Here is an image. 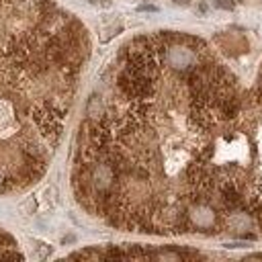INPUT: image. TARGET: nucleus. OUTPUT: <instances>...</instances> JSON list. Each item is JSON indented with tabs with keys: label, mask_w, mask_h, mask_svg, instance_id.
<instances>
[{
	"label": "nucleus",
	"mask_w": 262,
	"mask_h": 262,
	"mask_svg": "<svg viewBox=\"0 0 262 262\" xmlns=\"http://www.w3.org/2000/svg\"><path fill=\"white\" fill-rule=\"evenodd\" d=\"M174 2H176V4H182V6H186V4H188V0H174Z\"/></svg>",
	"instance_id": "nucleus-4"
},
{
	"label": "nucleus",
	"mask_w": 262,
	"mask_h": 262,
	"mask_svg": "<svg viewBox=\"0 0 262 262\" xmlns=\"http://www.w3.org/2000/svg\"><path fill=\"white\" fill-rule=\"evenodd\" d=\"M84 25L51 0H0V190L45 174L88 59Z\"/></svg>",
	"instance_id": "nucleus-1"
},
{
	"label": "nucleus",
	"mask_w": 262,
	"mask_h": 262,
	"mask_svg": "<svg viewBox=\"0 0 262 262\" xmlns=\"http://www.w3.org/2000/svg\"><path fill=\"white\" fill-rule=\"evenodd\" d=\"M215 4L221 6V8H233V2L231 0H215Z\"/></svg>",
	"instance_id": "nucleus-3"
},
{
	"label": "nucleus",
	"mask_w": 262,
	"mask_h": 262,
	"mask_svg": "<svg viewBox=\"0 0 262 262\" xmlns=\"http://www.w3.org/2000/svg\"><path fill=\"white\" fill-rule=\"evenodd\" d=\"M262 239V57L252 84L225 53L205 170L201 235Z\"/></svg>",
	"instance_id": "nucleus-2"
}]
</instances>
